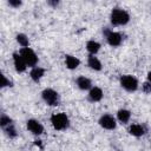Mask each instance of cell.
<instances>
[{"label":"cell","mask_w":151,"mask_h":151,"mask_svg":"<svg viewBox=\"0 0 151 151\" xmlns=\"http://www.w3.org/2000/svg\"><path fill=\"white\" fill-rule=\"evenodd\" d=\"M99 124L101 127L106 129V130H113L116 127V120L110 114H104L100 117L99 119Z\"/></svg>","instance_id":"8992f818"},{"label":"cell","mask_w":151,"mask_h":151,"mask_svg":"<svg viewBox=\"0 0 151 151\" xmlns=\"http://www.w3.org/2000/svg\"><path fill=\"white\" fill-rule=\"evenodd\" d=\"M17 40H18V42H19L22 47H27V46H28V38H27L25 34H22V33H20V34L17 35Z\"/></svg>","instance_id":"d6986e66"},{"label":"cell","mask_w":151,"mask_h":151,"mask_svg":"<svg viewBox=\"0 0 151 151\" xmlns=\"http://www.w3.org/2000/svg\"><path fill=\"white\" fill-rule=\"evenodd\" d=\"M143 91L145 93H151V83H149V81L144 83L143 84Z\"/></svg>","instance_id":"44dd1931"},{"label":"cell","mask_w":151,"mask_h":151,"mask_svg":"<svg viewBox=\"0 0 151 151\" xmlns=\"http://www.w3.org/2000/svg\"><path fill=\"white\" fill-rule=\"evenodd\" d=\"M147 80H149V83H151V72L147 73Z\"/></svg>","instance_id":"cb8c5ba5"},{"label":"cell","mask_w":151,"mask_h":151,"mask_svg":"<svg viewBox=\"0 0 151 151\" xmlns=\"http://www.w3.org/2000/svg\"><path fill=\"white\" fill-rule=\"evenodd\" d=\"M117 117H118V119H119L123 124H125V123L129 122V119H130V117H131V113H130V111H127V110H119L118 113H117Z\"/></svg>","instance_id":"2e32d148"},{"label":"cell","mask_w":151,"mask_h":151,"mask_svg":"<svg viewBox=\"0 0 151 151\" xmlns=\"http://www.w3.org/2000/svg\"><path fill=\"white\" fill-rule=\"evenodd\" d=\"M11 124H12V119H11L9 117L2 114L1 118H0V126L4 129V127H6V126H8V125H11Z\"/></svg>","instance_id":"ffe728a7"},{"label":"cell","mask_w":151,"mask_h":151,"mask_svg":"<svg viewBox=\"0 0 151 151\" xmlns=\"http://www.w3.org/2000/svg\"><path fill=\"white\" fill-rule=\"evenodd\" d=\"M41 96H42V99L51 106H57L59 105V94L52 90V88H46L41 92Z\"/></svg>","instance_id":"277c9868"},{"label":"cell","mask_w":151,"mask_h":151,"mask_svg":"<svg viewBox=\"0 0 151 151\" xmlns=\"http://www.w3.org/2000/svg\"><path fill=\"white\" fill-rule=\"evenodd\" d=\"M129 131H130V133H131L132 136H136V137H139V136H143V134H144V129H143V126H142V125H137V124L131 125L130 129H129Z\"/></svg>","instance_id":"9a60e30c"},{"label":"cell","mask_w":151,"mask_h":151,"mask_svg":"<svg viewBox=\"0 0 151 151\" xmlns=\"http://www.w3.org/2000/svg\"><path fill=\"white\" fill-rule=\"evenodd\" d=\"M130 20V15L127 12L120 8H114L111 12V22L113 25H125Z\"/></svg>","instance_id":"6da1fadb"},{"label":"cell","mask_w":151,"mask_h":151,"mask_svg":"<svg viewBox=\"0 0 151 151\" xmlns=\"http://www.w3.org/2000/svg\"><path fill=\"white\" fill-rule=\"evenodd\" d=\"M22 59L25 60L26 65L27 66H35V64L38 63V57L37 54L33 52V50L28 48V47H24L20 50V53H19Z\"/></svg>","instance_id":"3957f363"},{"label":"cell","mask_w":151,"mask_h":151,"mask_svg":"<svg viewBox=\"0 0 151 151\" xmlns=\"http://www.w3.org/2000/svg\"><path fill=\"white\" fill-rule=\"evenodd\" d=\"M77 85L80 90H87L91 87V80L85 77H79L77 79Z\"/></svg>","instance_id":"7c38bea8"},{"label":"cell","mask_w":151,"mask_h":151,"mask_svg":"<svg viewBox=\"0 0 151 151\" xmlns=\"http://www.w3.org/2000/svg\"><path fill=\"white\" fill-rule=\"evenodd\" d=\"M86 48H87V51H88L91 54H94V53H97V52L99 51L100 45H99L97 41H94V40H90V41L86 44Z\"/></svg>","instance_id":"e0dca14e"},{"label":"cell","mask_w":151,"mask_h":151,"mask_svg":"<svg viewBox=\"0 0 151 151\" xmlns=\"http://www.w3.org/2000/svg\"><path fill=\"white\" fill-rule=\"evenodd\" d=\"M27 129L33 133V134H41L42 131H44V127L42 125L35 120V119H29L27 120Z\"/></svg>","instance_id":"ba28073f"},{"label":"cell","mask_w":151,"mask_h":151,"mask_svg":"<svg viewBox=\"0 0 151 151\" xmlns=\"http://www.w3.org/2000/svg\"><path fill=\"white\" fill-rule=\"evenodd\" d=\"M79 64H80V61L76 57H73V55H66V66L70 70H73L76 67H78Z\"/></svg>","instance_id":"4fadbf2b"},{"label":"cell","mask_w":151,"mask_h":151,"mask_svg":"<svg viewBox=\"0 0 151 151\" xmlns=\"http://www.w3.org/2000/svg\"><path fill=\"white\" fill-rule=\"evenodd\" d=\"M88 98L92 101H99L103 98V91L99 87H93L88 93Z\"/></svg>","instance_id":"30bf717a"},{"label":"cell","mask_w":151,"mask_h":151,"mask_svg":"<svg viewBox=\"0 0 151 151\" xmlns=\"http://www.w3.org/2000/svg\"><path fill=\"white\" fill-rule=\"evenodd\" d=\"M120 84L126 91H136L138 87V81L132 76H123L120 78Z\"/></svg>","instance_id":"5b68a950"},{"label":"cell","mask_w":151,"mask_h":151,"mask_svg":"<svg viewBox=\"0 0 151 151\" xmlns=\"http://www.w3.org/2000/svg\"><path fill=\"white\" fill-rule=\"evenodd\" d=\"M87 64H88V66H90L91 68H93V70H96V71L101 70V64H100V61L98 60V58H96L94 55H90V57H88Z\"/></svg>","instance_id":"5bb4252c"},{"label":"cell","mask_w":151,"mask_h":151,"mask_svg":"<svg viewBox=\"0 0 151 151\" xmlns=\"http://www.w3.org/2000/svg\"><path fill=\"white\" fill-rule=\"evenodd\" d=\"M105 34H106L107 42L111 46H119L120 45V42H122V35L119 33L111 32V31H105Z\"/></svg>","instance_id":"52a82bcc"},{"label":"cell","mask_w":151,"mask_h":151,"mask_svg":"<svg viewBox=\"0 0 151 151\" xmlns=\"http://www.w3.org/2000/svg\"><path fill=\"white\" fill-rule=\"evenodd\" d=\"M8 4L11 6H13V7H19L21 5V1H19V0H9Z\"/></svg>","instance_id":"7402d4cb"},{"label":"cell","mask_w":151,"mask_h":151,"mask_svg":"<svg viewBox=\"0 0 151 151\" xmlns=\"http://www.w3.org/2000/svg\"><path fill=\"white\" fill-rule=\"evenodd\" d=\"M1 86H2V87H5V86H12V83L8 81L5 76H2V84H1Z\"/></svg>","instance_id":"603a6c76"},{"label":"cell","mask_w":151,"mask_h":151,"mask_svg":"<svg viewBox=\"0 0 151 151\" xmlns=\"http://www.w3.org/2000/svg\"><path fill=\"white\" fill-rule=\"evenodd\" d=\"M13 60H14V66H15V70L18 72H24L26 70V63L25 60L22 59V57L18 53H14L13 54Z\"/></svg>","instance_id":"9c48e42d"},{"label":"cell","mask_w":151,"mask_h":151,"mask_svg":"<svg viewBox=\"0 0 151 151\" xmlns=\"http://www.w3.org/2000/svg\"><path fill=\"white\" fill-rule=\"evenodd\" d=\"M44 73H45V70H44V68H41V67H34V68L31 71L29 76H31V78H32L34 81H39V80L42 78Z\"/></svg>","instance_id":"8fae6325"},{"label":"cell","mask_w":151,"mask_h":151,"mask_svg":"<svg viewBox=\"0 0 151 151\" xmlns=\"http://www.w3.org/2000/svg\"><path fill=\"white\" fill-rule=\"evenodd\" d=\"M51 123L55 130H64L68 126V117L66 113H55L51 117Z\"/></svg>","instance_id":"7a4b0ae2"},{"label":"cell","mask_w":151,"mask_h":151,"mask_svg":"<svg viewBox=\"0 0 151 151\" xmlns=\"http://www.w3.org/2000/svg\"><path fill=\"white\" fill-rule=\"evenodd\" d=\"M4 131L6 132V134H7L9 138H14V137H17V131H15L13 124H11V125L4 127Z\"/></svg>","instance_id":"ac0fdd59"}]
</instances>
